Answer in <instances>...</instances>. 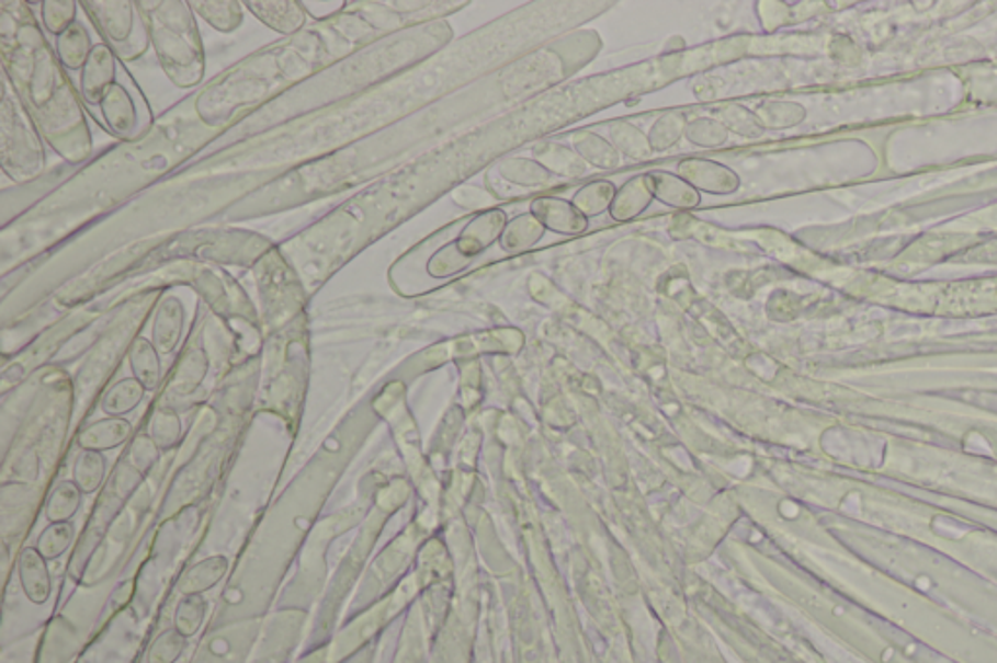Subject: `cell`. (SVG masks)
<instances>
[{"mask_svg": "<svg viewBox=\"0 0 997 663\" xmlns=\"http://www.w3.org/2000/svg\"><path fill=\"white\" fill-rule=\"evenodd\" d=\"M148 434L157 442L158 448L162 451L175 448L182 442L183 436L182 419L178 411L172 407L157 409L148 422Z\"/></svg>", "mask_w": 997, "mask_h": 663, "instance_id": "20", "label": "cell"}, {"mask_svg": "<svg viewBox=\"0 0 997 663\" xmlns=\"http://www.w3.org/2000/svg\"><path fill=\"white\" fill-rule=\"evenodd\" d=\"M82 496L84 492L72 481H63L53 489L49 499L45 502V519L49 524H61L70 522L72 517L79 514L82 506Z\"/></svg>", "mask_w": 997, "mask_h": 663, "instance_id": "18", "label": "cell"}, {"mask_svg": "<svg viewBox=\"0 0 997 663\" xmlns=\"http://www.w3.org/2000/svg\"><path fill=\"white\" fill-rule=\"evenodd\" d=\"M185 328V306L174 294H166L158 301L157 311L150 325V341L162 356L174 353L183 336Z\"/></svg>", "mask_w": 997, "mask_h": 663, "instance_id": "8", "label": "cell"}, {"mask_svg": "<svg viewBox=\"0 0 997 663\" xmlns=\"http://www.w3.org/2000/svg\"><path fill=\"white\" fill-rule=\"evenodd\" d=\"M80 9L122 62L137 60L147 53L150 37L137 2H80Z\"/></svg>", "mask_w": 997, "mask_h": 663, "instance_id": "4", "label": "cell"}, {"mask_svg": "<svg viewBox=\"0 0 997 663\" xmlns=\"http://www.w3.org/2000/svg\"><path fill=\"white\" fill-rule=\"evenodd\" d=\"M133 592H135V587H133V584H131V582H127V584L123 582V584H120V586L115 587V592H113L112 597H110V602H107L110 611H123V609L129 605L131 599H133Z\"/></svg>", "mask_w": 997, "mask_h": 663, "instance_id": "26", "label": "cell"}, {"mask_svg": "<svg viewBox=\"0 0 997 663\" xmlns=\"http://www.w3.org/2000/svg\"><path fill=\"white\" fill-rule=\"evenodd\" d=\"M18 582L27 602L42 607L47 605L53 595V578L49 562L39 555L35 547H27L18 559Z\"/></svg>", "mask_w": 997, "mask_h": 663, "instance_id": "9", "label": "cell"}, {"mask_svg": "<svg viewBox=\"0 0 997 663\" xmlns=\"http://www.w3.org/2000/svg\"><path fill=\"white\" fill-rule=\"evenodd\" d=\"M166 77L193 88L205 77V47L190 2H137Z\"/></svg>", "mask_w": 997, "mask_h": 663, "instance_id": "2", "label": "cell"}, {"mask_svg": "<svg viewBox=\"0 0 997 663\" xmlns=\"http://www.w3.org/2000/svg\"><path fill=\"white\" fill-rule=\"evenodd\" d=\"M147 389L139 379L123 378L115 381L100 399V409L105 416H127L143 403Z\"/></svg>", "mask_w": 997, "mask_h": 663, "instance_id": "15", "label": "cell"}, {"mask_svg": "<svg viewBox=\"0 0 997 663\" xmlns=\"http://www.w3.org/2000/svg\"><path fill=\"white\" fill-rule=\"evenodd\" d=\"M208 371V356L203 346L191 348L188 356L183 358L178 379H175V389L180 396H190L195 389L200 388L201 381L205 379Z\"/></svg>", "mask_w": 997, "mask_h": 663, "instance_id": "23", "label": "cell"}, {"mask_svg": "<svg viewBox=\"0 0 997 663\" xmlns=\"http://www.w3.org/2000/svg\"><path fill=\"white\" fill-rule=\"evenodd\" d=\"M190 640L180 635L178 630L170 625L160 630L157 637L150 640V644L145 652V662L147 663H178L182 660L183 654L188 652Z\"/></svg>", "mask_w": 997, "mask_h": 663, "instance_id": "21", "label": "cell"}, {"mask_svg": "<svg viewBox=\"0 0 997 663\" xmlns=\"http://www.w3.org/2000/svg\"><path fill=\"white\" fill-rule=\"evenodd\" d=\"M45 145L44 135L18 100L9 80L2 77L0 162L4 175L16 185H26L42 178L47 168Z\"/></svg>", "mask_w": 997, "mask_h": 663, "instance_id": "3", "label": "cell"}, {"mask_svg": "<svg viewBox=\"0 0 997 663\" xmlns=\"http://www.w3.org/2000/svg\"><path fill=\"white\" fill-rule=\"evenodd\" d=\"M243 9L258 18L263 26L281 35H295L303 32L308 24V12L303 2L283 0V2H243Z\"/></svg>", "mask_w": 997, "mask_h": 663, "instance_id": "10", "label": "cell"}, {"mask_svg": "<svg viewBox=\"0 0 997 663\" xmlns=\"http://www.w3.org/2000/svg\"><path fill=\"white\" fill-rule=\"evenodd\" d=\"M208 617V599L205 595H182L175 602L172 627L191 640L197 637Z\"/></svg>", "mask_w": 997, "mask_h": 663, "instance_id": "17", "label": "cell"}, {"mask_svg": "<svg viewBox=\"0 0 997 663\" xmlns=\"http://www.w3.org/2000/svg\"><path fill=\"white\" fill-rule=\"evenodd\" d=\"M258 637V627H236L211 635L193 663H243Z\"/></svg>", "mask_w": 997, "mask_h": 663, "instance_id": "7", "label": "cell"}, {"mask_svg": "<svg viewBox=\"0 0 997 663\" xmlns=\"http://www.w3.org/2000/svg\"><path fill=\"white\" fill-rule=\"evenodd\" d=\"M42 24H44V30L47 34L53 35V39L57 35H61L67 27L72 26L77 22V9L80 4L72 2V0H65V2H53V0H47V2H42Z\"/></svg>", "mask_w": 997, "mask_h": 663, "instance_id": "24", "label": "cell"}, {"mask_svg": "<svg viewBox=\"0 0 997 663\" xmlns=\"http://www.w3.org/2000/svg\"><path fill=\"white\" fill-rule=\"evenodd\" d=\"M326 647L316 648V650H308V654L304 655L303 660L298 663H326Z\"/></svg>", "mask_w": 997, "mask_h": 663, "instance_id": "27", "label": "cell"}, {"mask_svg": "<svg viewBox=\"0 0 997 663\" xmlns=\"http://www.w3.org/2000/svg\"><path fill=\"white\" fill-rule=\"evenodd\" d=\"M160 451L157 442L150 438V434H139L131 439L129 449H127V464H129L137 473L147 475L152 471L160 459Z\"/></svg>", "mask_w": 997, "mask_h": 663, "instance_id": "25", "label": "cell"}, {"mask_svg": "<svg viewBox=\"0 0 997 663\" xmlns=\"http://www.w3.org/2000/svg\"><path fill=\"white\" fill-rule=\"evenodd\" d=\"M160 356L162 354L158 353L157 346L152 345V341L147 336H137L127 351L131 374L133 378L139 379L147 391H157L162 381Z\"/></svg>", "mask_w": 997, "mask_h": 663, "instance_id": "14", "label": "cell"}, {"mask_svg": "<svg viewBox=\"0 0 997 663\" xmlns=\"http://www.w3.org/2000/svg\"><path fill=\"white\" fill-rule=\"evenodd\" d=\"M120 69H122V60L115 57V53L104 42L95 44L94 52L90 53L84 69L80 70L79 84L80 100L94 117L107 88L115 84V80L120 77Z\"/></svg>", "mask_w": 997, "mask_h": 663, "instance_id": "6", "label": "cell"}, {"mask_svg": "<svg viewBox=\"0 0 997 663\" xmlns=\"http://www.w3.org/2000/svg\"><path fill=\"white\" fill-rule=\"evenodd\" d=\"M75 524L72 522H61V524H49L42 534L37 535L35 549L44 557L47 562L61 559L65 552L69 551L70 545L75 541Z\"/></svg>", "mask_w": 997, "mask_h": 663, "instance_id": "22", "label": "cell"}, {"mask_svg": "<svg viewBox=\"0 0 997 663\" xmlns=\"http://www.w3.org/2000/svg\"><path fill=\"white\" fill-rule=\"evenodd\" d=\"M107 475V459L102 451L80 449L79 456L72 466V479L84 494H94L105 481Z\"/></svg>", "mask_w": 997, "mask_h": 663, "instance_id": "19", "label": "cell"}, {"mask_svg": "<svg viewBox=\"0 0 997 663\" xmlns=\"http://www.w3.org/2000/svg\"><path fill=\"white\" fill-rule=\"evenodd\" d=\"M94 119L110 135L122 140H135L150 129L152 125L150 107L137 82L123 67V62L120 77L115 84L107 88Z\"/></svg>", "mask_w": 997, "mask_h": 663, "instance_id": "5", "label": "cell"}, {"mask_svg": "<svg viewBox=\"0 0 997 663\" xmlns=\"http://www.w3.org/2000/svg\"><path fill=\"white\" fill-rule=\"evenodd\" d=\"M133 438V424L125 416H105L100 421L90 422L80 428L77 444L80 449L90 451H110L120 448Z\"/></svg>", "mask_w": 997, "mask_h": 663, "instance_id": "11", "label": "cell"}, {"mask_svg": "<svg viewBox=\"0 0 997 663\" xmlns=\"http://www.w3.org/2000/svg\"><path fill=\"white\" fill-rule=\"evenodd\" d=\"M195 16H200L205 24L217 30L220 34H233L243 22V2L226 0V2H190Z\"/></svg>", "mask_w": 997, "mask_h": 663, "instance_id": "16", "label": "cell"}, {"mask_svg": "<svg viewBox=\"0 0 997 663\" xmlns=\"http://www.w3.org/2000/svg\"><path fill=\"white\" fill-rule=\"evenodd\" d=\"M228 569H230V562L225 555L205 557L183 572V576L178 582V594L180 597L208 594L225 580Z\"/></svg>", "mask_w": 997, "mask_h": 663, "instance_id": "12", "label": "cell"}, {"mask_svg": "<svg viewBox=\"0 0 997 663\" xmlns=\"http://www.w3.org/2000/svg\"><path fill=\"white\" fill-rule=\"evenodd\" d=\"M53 42H55L53 49H55L57 59L65 70H70V72H80L84 69L88 57H90V53L94 52L95 45L88 27L80 20L67 27L61 35H57Z\"/></svg>", "mask_w": 997, "mask_h": 663, "instance_id": "13", "label": "cell"}, {"mask_svg": "<svg viewBox=\"0 0 997 663\" xmlns=\"http://www.w3.org/2000/svg\"><path fill=\"white\" fill-rule=\"evenodd\" d=\"M0 49L2 77L47 147L70 165L82 164L92 155L84 104L26 2H0Z\"/></svg>", "mask_w": 997, "mask_h": 663, "instance_id": "1", "label": "cell"}]
</instances>
